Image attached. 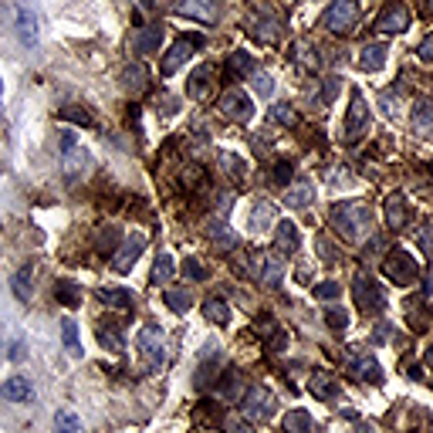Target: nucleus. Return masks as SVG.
<instances>
[{
	"mask_svg": "<svg viewBox=\"0 0 433 433\" xmlns=\"http://www.w3.org/2000/svg\"><path fill=\"white\" fill-rule=\"evenodd\" d=\"M383 271H386V278L393 281V284H417L420 281V267H417V261L406 254L403 248H396L393 254H389L386 261H383Z\"/></svg>",
	"mask_w": 433,
	"mask_h": 433,
	"instance_id": "nucleus-3",
	"label": "nucleus"
},
{
	"mask_svg": "<svg viewBox=\"0 0 433 433\" xmlns=\"http://www.w3.org/2000/svg\"><path fill=\"white\" fill-rule=\"evenodd\" d=\"M254 92L267 98V95L275 92V78L267 75V71H254Z\"/></svg>",
	"mask_w": 433,
	"mask_h": 433,
	"instance_id": "nucleus-40",
	"label": "nucleus"
},
{
	"mask_svg": "<svg viewBox=\"0 0 433 433\" xmlns=\"http://www.w3.org/2000/svg\"><path fill=\"white\" fill-rule=\"evenodd\" d=\"M159 45H163V24H149V28H142L139 37H136V51H139V54H153Z\"/></svg>",
	"mask_w": 433,
	"mask_h": 433,
	"instance_id": "nucleus-20",
	"label": "nucleus"
},
{
	"mask_svg": "<svg viewBox=\"0 0 433 433\" xmlns=\"http://www.w3.org/2000/svg\"><path fill=\"white\" fill-rule=\"evenodd\" d=\"M216 105H220V112H224L231 122H250V119H254V102H250L241 88H227V92L220 95Z\"/></svg>",
	"mask_w": 433,
	"mask_h": 433,
	"instance_id": "nucleus-5",
	"label": "nucleus"
},
{
	"mask_svg": "<svg viewBox=\"0 0 433 433\" xmlns=\"http://www.w3.org/2000/svg\"><path fill=\"white\" fill-rule=\"evenodd\" d=\"M420 248H423L427 258H433V231L430 227H423V231H420Z\"/></svg>",
	"mask_w": 433,
	"mask_h": 433,
	"instance_id": "nucleus-51",
	"label": "nucleus"
},
{
	"mask_svg": "<svg viewBox=\"0 0 433 433\" xmlns=\"http://www.w3.org/2000/svg\"><path fill=\"white\" fill-rule=\"evenodd\" d=\"M237 389H241V376H237V372H227V376H224V386L216 389V396H220V400H231L233 393H237Z\"/></svg>",
	"mask_w": 433,
	"mask_h": 433,
	"instance_id": "nucleus-37",
	"label": "nucleus"
},
{
	"mask_svg": "<svg viewBox=\"0 0 433 433\" xmlns=\"http://www.w3.org/2000/svg\"><path fill=\"white\" fill-rule=\"evenodd\" d=\"M386 54H389V47L383 45V41L366 45L362 47V58H359V68H362V71H376V68H383V64H386Z\"/></svg>",
	"mask_w": 433,
	"mask_h": 433,
	"instance_id": "nucleus-18",
	"label": "nucleus"
},
{
	"mask_svg": "<svg viewBox=\"0 0 433 433\" xmlns=\"http://www.w3.org/2000/svg\"><path fill=\"white\" fill-rule=\"evenodd\" d=\"M122 88L125 92H142L146 88V64H125V71H122Z\"/></svg>",
	"mask_w": 433,
	"mask_h": 433,
	"instance_id": "nucleus-23",
	"label": "nucleus"
},
{
	"mask_svg": "<svg viewBox=\"0 0 433 433\" xmlns=\"http://www.w3.org/2000/svg\"><path fill=\"white\" fill-rule=\"evenodd\" d=\"M0 95H4V85H0Z\"/></svg>",
	"mask_w": 433,
	"mask_h": 433,
	"instance_id": "nucleus-57",
	"label": "nucleus"
},
{
	"mask_svg": "<svg viewBox=\"0 0 433 433\" xmlns=\"http://www.w3.org/2000/svg\"><path fill=\"white\" fill-rule=\"evenodd\" d=\"M250 34H254L258 41H275V37H278V28H275V21H254V24H250Z\"/></svg>",
	"mask_w": 433,
	"mask_h": 433,
	"instance_id": "nucleus-34",
	"label": "nucleus"
},
{
	"mask_svg": "<svg viewBox=\"0 0 433 433\" xmlns=\"http://www.w3.org/2000/svg\"><path fill=\"white\" fill-rule=\"evenodd\" d=\"M54 433H81V417H75L71 410H62L54 417Z\"/></svg>",
	"mask_w": 433,
	"mask_h": 433,
	"instance_id": "nucleus-31",
	"label": "nucleus"
},
{
	"mask_svg": "<svg viewBox=\"0 0 433 433\" xmlns=\"http://www.w3.org/2000/svg\"><path fill=\"white\" fill-rule=\"evenodd\" d=\"M214 75V64H200L193 75H190V95L193 98H203L207 95V78Z\"/></svg>",
	"mask_w": 433,
	"mask_h": 433,
	"instance_id": "nucleus-28",
	"label": "nucleus"
},
{
	"mask_svg": "<svg viewBox=\"0 0 433 433\" xmlns=\"http://www.w3.org/2000/svg\"><path fill=\"white\" fill-rule=\"evenodd\" d=\"M136 342H139L142 356L149 359V366H163V359H166V342H163V332H159L156 325H146V328H139Z\"/></svg>",
	"mask_w": 433,
	"mask_h": 433,
	"instance_id": "nucleus-8",
	"label": "nucleus"
},
{
	"mask_svg": "<svg viewBox=\"0 0 433 433\" xmlns=\"http://www.w3.org/2000/svg\"><path fill=\"white\" fill-rule=\"evenodd\" d=\"M254 264L261 267V281H264V284H271V288H275V284H281V271H284V267H281V258H271V254H254Z\"/></svg>",
	"mask_w": 433,
	"mask_h": 433,
	"instance_id": "nucleus-19",
	"label": "nucleus"
},
{
	"mask_svg": "<svg viewBox=\"0 0 433 433\" xmlns=\"http://www.w3.org/2000/svg\"><path fill=\"white\" fill-rule=\"evenodd\" d=\"M410 21H413V17H410V11H406L403 4H393V7H386L383 14L376 17V28H379L383 34H400V31H406V28H410Z\"/></svg>",
	"mask_w": 433,
	"mask_h": 433,
	"instance_id": "nucleus-13",
	"label": "nucleus"
},
{
	"mask_svg": "<svg viewBox=\"0 0 433 433\" xmlns=\"http://www.w3.org/2000/svg\"><path fill=\"white\" fill-rule=\"evenodd\" d=\"M288 203H291V207H308V203H311V186L308 183H298L291 193H288Z\"/></svg>",
	"mask_w": 433,
	"mask_h": 433,
	"instance_id": "nucleus-38",
	"label": "nucleus"
},
{
	"mask_svg": "<svg viewBox=\"0 0 433 433\" xmlns=\"http://www.w3.org/2000/svg\"><path fill=\"white\" fill-rule=\"evenodd\" d=\"M98 298H102L105 305H112V308H132V294L125 291V288H102Z\"/></svg>",
	"mask_w": 433,
	"mask_h": 433,
	"instance_id": "nucleus-27",
	"label": "nucleus"
},
{
	"mask_svg": "<svg viewBox=\"0 0 433 433\" xmlns=\"http://www.w3.org/2000/svg\"><path fill=\"white\" fill-rule=\"evenodd\" d=\"M406 220H410V203H406V197H403V193H389L386 197V224L393 231H400Z\"/></svg>",
	"mask_w": 433,
	"mask_h": 433,
	"instance_id": "nucleus-16",
	"label": "nucleus"
},
{
	"mask_svg": "<svg viewBox=\"0 0 433 433\" xmlns=\"http://www.w3.org/2000/svg\"><path fill=\"white\" fill-rule=\"evenodd\" d=\"M318 254H322V258H328V261H335V250L328 248V241H325V233H322V237H318Z\"/></svg>",
	"mask_w": 433,
	"mask_h": 433,
	"instance_id": "nucleus-53",
	"label": "nucleus"
},
{
	"mask_svg": "<svg viewBox=\"0 0 433 433\" xmlns=\"http://www.w3.org/2000/svg\"><path fill=\"white\" fill-rule=\"evenodd\" d=\"M315 298H322V301L339 298V284H335V281H322V284H315Z\"/></svg>",
	"mask_w": 433,
	"mask_h": 433,
	"instance_id": "nucleus-47",
	"label": "nucleus"
},
{
	"mask_svg": "<svg viewBox=\"0 0 433 433\" xmlns=\"http://www.w3.org/2000/svg\"><path fill=\"white\" fill-rule=\"evenodd\" d=\"M430 11H433V0H430Z\"/></svg>",
	"mask_w": 433,
	"mask_h": 433,
	"instance_id": "nucleus-58",
	"label": "nucleus"
},
{
	"mask_svg": "<svg viewBox=\"0 0 433 433\" xmlns=\"http://www.w3.org/2000/svg\"><path fill=\"white\" fill-rule=\"evenodd\" d=\"M369 125V108H366V98L359 92H352V102H349V115H345V136L349 139H362Z\"/></svg>",
	"mask_w": 433,
	"mask_h": 433,
	"instance_id": "nucleus-9",
	"label": "nucleus"
},
{
	"mask_svg": "<svg viewBox=\"0 0 433 433\" xmlns=\"http://www.w3.org/2000/svg\"><path fill=\"white\" fill-rule=\"evenodd\" d=\"M62 119H68V122H78V125H92V115H88L85 108H78V105L62 108Z\"/></svg>",
	"mask_w": 433,
	"mask_h": 433,
	"instance_id": "nucleus-39",
	"label": "nucleus"
},
{
	"mask_svg": "<svg viewBox=\"0 0 433 433\" xmlns=\"http://www.w3.org/2000/svg\"><path fill=\"white\" fill-rule=\"evenodd\" d=\"M31 396H34V389L24 376H11V379L0 386V400H7V403H28Z\"/></svg>",
	"mask_w": 433,
	"mask_h": 433,
	"instance_id": "nucleus-15",
	"label": "nucleus"
},
{
	"mask_svg": "<svg viewBox=\"0 0 433 433\" xmlns=\"http://www.w3.org/2000/svg\"><path fill=\"white\" fill-rule=\"evenodd\" d=\"M335 92H339V81H335V78H328V85H322V92H318V102L328 105V102L335 98Z\"/></svg>",
	"mask_w": 433,
	"mask_h": 433,
	"instance_id": "nucleus-49",
	"label": "nucleus"
},
{
	"mask_svg": "<svg viewBox=\"0 0 433 433\" xmlns=\"http://www.w3.org/2000/svg\"><path fill=\"white\" fill-rule=\"evenodd\" d=\"M173 278V258L170 254H159L153 264V284H163V281Z\"/></svg>",
	"mask_w": 433,
	"mask_h": 433,
	"instance_id": "nucleus-33",
	"label": "nucleus"
},
{
	"mask_svg": "<svg viewBox=\"0 0 433 433\" xmlns=\"http://www.w3.org/2000/svg\"><path fill=\"white\" fill-rule=\"evenodd\" d=\"M11 359H14V362H21V359H24V345H14V352H11Z\"/></svg>",
	"mask_w": 433,
	"mask_h": 433,
	"instance_id": "nucleus-55",
	"label": "nucleus"
},
{
	"mask_svg": "<svg viewBox=\"0 0 433 433\" xmlns=\"http://www.w3.org/2000/svg\"><path fill=\"white\" fill-rule=\"evenodd\" d=\"M352 298H356V305L362 311H372V308H383V305H386L383 288H379L369 275H359V278L352 281Z\"/></svg>",
	"mask_w": 433,
	"mask_h": 433,
	"instance_id": "nucleus-7",
	"label": "nucleus"
},
{
	"mask_svg": "<svg viewBox=\"0 0 433 433\" xmlns=\"http://www.w3.org/2000/svg\"><path fill=\"white\" fill-rule=\"evenodd\" d=\"M271 119H275V122H281V125H294V122H298V112H294L288 102H278V105L271 108Z\"/></svg>",
	"mask_w": 433,
	"mask_h": 433,
	"instance_id": "nucleus-35",
	"label": "nucleus"
},
{
	"mask_svg": "<svg viewBox=\"0 0 433 433\" xmlns=\"http://www.w3.org/2000/svg\"><path fill=\"white\" fill-rule=\"evenodd\" d=\"M54 298L68 305V308H75L78 301H81V288H78L75 281H54Z\"/></svg>",
	"mask_w": 433,
	"mask_h": 433,
	"instance_id": "nucleus-25",
	"label": "nucleus"
},
{
	"mask_svg": "<svg viewBox=\"0 0 433 433\" xmlns=\"http://www.w3.org/2000/svg\"><path fill=\"white\" fill-rule=\"evenodd\" d=\"M417 54H420V62H427V64L433 62V34H430V37H427V41H423V45H420V51H417Z\"/></svg>",
	"mask_w": 433,
	"mask_h": 433,
	"instance_id": "nucleus-52",
	"label": "nucleus"
},
{
	"mask_svg": "<svg viewBox=\"0 0 433 433\" xmlns=\"http://www.w3.org/2000/svg\"><path fill=\"white\" fill-rule=\"evenodd\" d=\"M197 47H203V37H200V34H193V37H180V41L170 47V54L163 58V68H159V71H163L166 78L176 75V71H180V68L190 62V54H193Z\"/></svg>",
	"mask_w": 433,
	"mask_h": 433,
	"instance_id": "nucleus-6",
	"label": "nucleus"
},
{
	"mask_svg": "<svg viewBox=\"0 0 433 433\" xmlns=\"http://www.w3.org/2000/svg\"><path fill=\"white\" fill-rule=\"evenodd\" d=\"M284 433H311V417L305 410H291L284 417Z\"/></svg>",
	"mask_w": 433,
	"mask_h": 433,
	"instance_id": "nucleus-29",
	"label": "nucleus"
},
{
	"mask_svg": "<svg viewBox=\"0 0 433 433\" xmlns=\"http://www.w3.org/2000/svg\"><path fill=\"white\" fill-rule=\"evenodd\" d=\"M275 413H278V400L271 396V389L250 386L248 396H244V417H248L250 423H267Z\"/></svg>",
	"mask_w": 433,
	"mask_h": 433,
	"instance_id": "nucleus-2",
	"label": "nucleus"
},
{
	"mask_svg": "<svg viewBox=\"0 0 433 433\" xmlns=\"http://www.w3.org/2000/svg\"><path fill=\"white\" fill-rule=\"evenodd\" d=\"M250 71H254V58H250L248 51H233L231 62H227V78L237 81L241 75H250Z\"/></svg>",
	"mask_w": 433,
	"mask_h": 433,
	"instance_id": "nucleus-24",
	"label": "nucleus"
},
{
	"mask_svg": "<svg viewBox=\"0 0 433 433\" xmlns=\"http://www.w3.org/2000/svg\"><path fill=\"white\" fill-rule=\"evenodd\" d=\"M410 122H413V132L417 136H433V98H417L413 102V115H410Z\"/></svg>",
	"mask_w": 433,
	"mask_h": 433,
	"instance_id": "nucleus-14",
	"label": "nucleus"
},
{
	"mask_svg": "<svg viewBox=\"0 0 433 433\" xmlns=\"http://www.w3.org/2000/svg\"><path fill=\"white\" fill-rule=\"evenodd\" d=\"M166 305H170L173 311H186L190 308V294L186 291H166Z\"/></svg>",
	"mask_w": 433,
	"mask_h": 433,
	"instance_id": "nucleus-44",
	"label": "nucleus"
},
{
	"mask_svg": "<svg viewBox=\"0 0 433 433\" xmlns=\"http://www.w3.org/2000/svg\"><path fill=\"white\" fill-rule=\"evenodd\" d=\"M203 318H207V322H216V325H227L231 322V308H227V301H224V298H207V301H203Z\"/></svg>",
	"mask_w": 433,
	"mask_h": 433,
	"instance_id": "nucleus-22",
	"label": "nucleus"
},
{
	"mask_svg": "<svg viewBox=\"0 0 433 433\" xmlns=\"http://www.w3.org/2000/svg\"><path fill=\"white\" fill-rule=\"evenodd\" d=\"M224 430L227 433H254V427H250V420H241L237 413H231V417L224 420Z\"/></svg>",
	"mask_w": 433,
	"mask_h": 433,
	"instance_id": "nucleus-41",
	"label": "nucleus"
},
{
	"mask_svg": "<svg viewBox=\"0 0 433 433\" xmlns=\"http://www.w3.org/2000/svg\"><path fill=\"white\" fill-rule=\"evenodd\" d=\"M430 362H433V349H430Z\"/></svg>",
	"mask_w": 433,
	"mask_h": 433,
	"instance_id": "nucleus-56",
	"label": "nucleus"
},
{
	"mask_svg": "<svg viewBox=\"0 0 433 433\" xmlns=\"http://www.w3.org/2000/svg\"><path fill=\"white\" fill-rule=\"evenodd\" d=\"M176 14L190 17V21H200V24H216V4L214 0H180Z\"/></svg>",
	"mask_w": 433,
	"mask_h": 433,
	"instance_id": "nucleus-12",
	"label": "nucleus"
},
{
	"mask_svg": "<svg viewBox=\"0 0 433 433\" xmlns=\"http://www.w3.org/2000/svg\"><path fill=\"white\" fill-rule=\"evenodd\" d=\"M267 216H275V207H271V203H258V207H254V231H264V227H267Z\"/></svg>",
	"mask_w": 433,
	"mask_h": 433,
	"instance_id": "nucleus-43",
	"label": "nucleus"
},
{
	"mask_svg": "<svg viewBox=\"0 0 433 433\" xmlns=\"http://www.w3.org/2000/svg\"><path fill=\"white\" fill-rule=\"evenodd\" d=\"M98 342H102L105 349H112V352H119V349H122V335H119L115 328H112V332H108V328H98Z\"/></svg>",
	"mask_w": 433,
	"mask_h": 433,
	"instance_id": "nucleus-42",
	"label": "nucleus"
},
{
	"mask_svg": "<svg viewBox=\"0 0 433 433\" xmlns=\"http://www.w3.org/2000/svg\"><path fill=\"white\" fill-rule=\"evenodd\" d=\"M224 170L231 173L233 180H241V176H244V166H241V159H237V156H224Z\"/></svg>",
	"mask_w": 433,
	"mask_h": 433,
	"instance_id": "nucleus-50",
	"label": "nucleus"
},
{
	"mask_svg": "<svg viewBox=\"0 0 433 433\" xmlns=\"http://www.w3.org/2000/svg\"><path fill=\"white\" fill-rule=\"evenodd\" d=\"M298 227H294L291 220H281L278 231H275V244H278V250H284V254H291V250H298Z\"/></svg>",
	"mask_w": 433,
	"mask_h": 433,
	"instance_id": "nucleus-21",
	"label": "nucleus"
},
{
	"mask_svg": "<svg viewBox=\"0 0 433 433\" xmlns=\"http://www.w3.org/2000/svg\"><path fill=\"white\" fill-rule=\"evenodd\" d=\"M183 275H186V278H193V281H207V271H203V264L197 261V258H186Z\"/></svg>",
	"mask_w": 433,
	"mask_h": 433,
	"instance_id": "nucleus-46",
	"label": "nucleus"
},
{
	"mask_svg": "<svg viewBox=\"0 0 433 433\" xmlns=\"http://www.w3.org/2000/svg\"><path fill=\"white\" fill-rule=\"evenodd\" d=\"M271 183H278V186L291 183V163H278V166L271 170Z\"/></svg>",
	"mask_w": 433,
	"mask_h": 433,
	"instance_id": "nucleus-45",
	"label": "nucleus"
},
{
	"mask_svg": "<svg viewBox=\"0 0 433 433\" xmlns=\"http://www.w3.org/2000/svg\"><path fill=\"white\" fill-rule=\"evenodd\" d=\"M349 369H352V376L362 379V383H383V369H379V359L376 356H359Z\"/></svg>",
	"mask_w": 433,
	"mask_h": 433,
	"instance_id": "nucleus-17",
	"label": "nucleus"
},
{
	"mask_svg": "<svg viewBox=\"0 0 433 433\" xmlns=\"http://www.w3.org/2000/svg\"><path fill=\"white\" fill-rule=\"evenodd\" d=\"M325 318H328V325H332L335 332H342V328H345V322H349L345 308H328V311H325Z\"/></svg>",
	"mask_w": 433,
	"mask_h": 433,
	"instance_id": "nucleus-48",
	"label": "nucleus"
},
{
	"mask_svg": "<svg viewBox=\"0 0 433 433\" xmlns=\"http://www.w3.org/2000/svg\"><path fill=\"white\" fill-rule=\"evenodd\" d=\"M14 28H17V37H21V45H28V47L37 45V37H41V31H37V14H34L28 4H17Z\"/></svg>",
	"mask_w": 433,
	"mask_h": 433,
	"instance_id": "nucleus-10",
	"label": "nucleus"
},
{
	"mask_svg": "<svg viewBox=\"0 0 433 433\" xmlns=\"http://www.w3.org/2000/svg\"><path fill=\"white\" fill-rule=\"evenodd\" d=\"M356 21H359V7H356V0H335L328 11H325L322 17V24L328 28L332 34H345V31H352L356 28Z\"/></svg>",
	"mask_w": 433,
	"mask_h": 433,
	"instance_id": "nucleus-4",
	"label": "nucleus"
},
{
	"mask_svg": "<svg viewBox=\"0 0 433 433\" xmlns=\"http://www.w3.org/2000/svg\"><path fill=\"white\" fill-rule=\"evenodd\" d=\"M372 339H376V342H386L389 339V328H376V332H372Z\"/></svg>",
	"mask_w": 433,
	"mask_h": 433,
	"instance_id": "nucleus-54",
	"label": "nucleus"
},
{
	"mask_svg": "<svg viewBox=\"0 0 433 433\" xmlns=\"http://www.w3.org/2000/svg\"><path fill=\"white\" fill-rule=\"evenodd\" d=\"M142 250H146V237H142V233H129V237H125V244L115 250L112 267H115V271H129V267L142 258Z\"/></svg>",
	"mask_w": 433,
	"mask_h": 433,
	"instance_id": "nucleus-11",
	"label": "nucleus"
},
{
	"mask_svg": "<svg viewBox=\"0 0 433 433\" xmlns=\"http://www.w3.org/2000/svg\"><path fill=\"white\" fill-rule=\"evenodd\" d=\"M311 393H315L318 400H325V396H335V393H339V386L332 383V376H322V372H315V376H311Z\"/></svg>",
	"mask_w": 433,
	"mask_h": 433,
	"instance_id": "nucleus-32",
	"label": "nucleus"
},
{
	"mask_svg": "<svg viewBox=\"0 0 433 433\" xmlns=\"http://www.w3.org/2000/svg\"><path fill=\"white\" fill-rule=\"evenodd\" d=\"M332 227L345 241H359V237H366V227H369V210L362 203H339V207H332Z\"/></svg>",
	"mask_w": 433,
	"mask_h": 433,
	"instance_id": "nucleus-1",
	"label": "nucleus"
},
{
	"mask_svg": "<svg viewBox=\"0 0 433 433\" xmlns=\"http://www.w3.org/2000/svg\"><path fill=\"white\" fill-rule=\"evenodd\" d=\"M85 163H88V156L81 153V149L75 146V139L68 136V139H64V166H68V173L85 170Z\"/></svg>",
	"mask_w": 433,
	"mask_h": 433,
	"instance_id": "nucleus-26",
	"label": "nucleus"
},
{
	"mask_svg": "<svg viewBox=\"0 0 433 433\" xmlns=\"http://www.w3.org/2000/svg\"><path fill=\"white\" fill-rule=\"evenodd\" d=\"M14 294H17V301H28L31 298V278H28V267H21L14 275Z\"/></svg>",
	"mask_w": 433,
	"mask_h": 433,
	"instance_id": "nucleus-36",
	"label": "nucleus"
},
{
	"mask_svg": "<svg viewBox=\"0 0 433 433\" xmlns=\"http://www.w3.org/2000/svg\"><path fill=\"white\" fill-rule=\"evenodd\" d=\"M62 339H64V349L71 352V356H81V342H78V325L71 318H64L62 322Z\"/></svg>",
	"mask_w": 433,
	"mask_h": 433,
	"instance_id": "nucleus-30",
	"label": "nucleus"
}]
</instances>
